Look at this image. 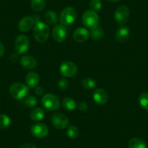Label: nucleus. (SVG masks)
I'll list each match as a JSON object with an SVG mask.
<instances>
[{
  "label": "nucleus",
  "instance_id": "33",
  "mask_svg": "<svg viewBox=\"0 0 148 148\" xmlns=\"http://www.w3.org/2000/svg\"><path fill=\"white\" fill-rule=\"evenodd\" d=\"M19 58H18V54L16 53H13L10 56V60L12 61V62H15L18 60Z\"/></svg>",
  "mask_w": 148,
  "mask_h": 148
},
{
  "label": "nucleus",
  "instance_id": "20",
  "mask_svg": "<svg viewBox=\"0 0 148 148\" xmlns=\"http://www.w3.org/2000/svg\"><path fill=\"white\" fill-rule=\"evenodd\" d=\"M129 148H147V144L139 138H133L128 143Z\"/></svg>",
  "mask_w": 148,
  "mask_h": 148
},
{
  "label": "nucleus",
  "instance_id": "26",
  "mask_svg": "<svg viewBox=\"0 0 148 148\" xmlns=\"http://www.w3.org/2000/svg\"><path fill=\"white\" fill-rule=\"evenodd\" d=\"M11 120L7 115H0V129H6L10 125Z\"/></svg>",
  "mask_w": 148,
  "mask_h": 148
},
{
  "label": "nucleus",
  "instance_id": "8",
  "mask_svg": "<svg viewBox=\"0 0 148 148\" xmlns=\"http://www.w3.org/2000/svg\"><path fill=\"white\" fill-rule=\"evenodd\" d=\"M30 42L28 37L25 35H19L15 41V49L18 54H24L28 50Z\"/></svg>",
  "mask_w": 148,
  "mask_h": 148
},
{
  "label": "nucleus",
  "instance_id": "13",
  "mask_svg": "<svg viewBox=\"0 0 148 148\" xmlns=\"http://www.w3.org/2000/svg\"><path fill=\"white\" fill-rule=\"evenodd\" d=\"M89 36H90V34L88 30L84 27H79V28H76L73 34L74 40L77 42H80V43L87 41L89 38Z\"/></svg>",
  "mask_w": 148,
  "mask_h": 148
},
{
  "label": "nucleus",
  "instance_id": "35",
  "mask_svg": "<svg viewBox=\"0 0 148 148\" xmlns=\"http://www.w3.org/2000/svg\"><path fill=\"white\" fill-rule=\"evenodd\" d=\"M5 54V47L2 43H0V58H2Z\"/></svg>",
  "mask_w": 148,
  "mask_h": 148
},
{
  "label": "nucleus",
  "instance_id": "2",
  "mask_svg": "<svg viewBox=\"0 0 148 148\" xmlns=\"http://www.w3.org/2000/svg\"><path fill=\"white\" fill-rule=\"evenodd\" d=\"M77 18V12L72 7H68L62 10L60 15V21L64 25H70L73 23Z\"/></svg>",
  "mask_w": 148,
  "mask_h": 148
},
{
  "label": "nucleus",
  "instance_id": "7",
  "mask_svg": "<svg viewBox=\"0 0 148 148\" xmlns=\"http://www.w3.org/2000/svg\"><path fill=\"white\" fill-rule=\"evenodd\" d=\"M129 15H130V11H129V8L122 5V6H119L116 9L114 14V18L116 23L122 26L127 22Z\"/></svg>",
  "mask_w": 148,
  "mask_h": 148
},
{
  "label": "nucleus",
  "instance_id": "4",
  "mask_svg": "<svg viewBox=\"0 0 148 148\" xmlns=\"http://www.w3.org/2000/svg\"><path fill=\"white\" fill-rule=\"evenodd\" d=\"M60 99L53 94H47L42 97V105L47 111H55L60 107Z\"/></svg>",
  "mask_w": 148,
  "mask_h": 148
},
{
  "label": "nucleus",
  "instance_id": "9",
  "mask_svg": "<svg viewBox=\"0 0 148 148\" xmlns=\"http://www.w3.org/2000/svg\"><path fill=\"white\" fill-rule=\"evenodd\" d=\"M52 35L55 42L59 43L65 42L68 36V31L65 25L62 24H58L55 25L52 29Z\"/></svg>",
  "mask_w": 148,
  "mask_h": 148
},
{
  "label": "nucleus",
  "instance_id": "34",
  "mask_svg": "<svg viewBox=\"0 0 148 148\" xmlns=\"http://www.w3.org/2000/svg\"><path fill=\"white\" fill-rule=\"evenodd\" d=\"M21 148H36L35 145L32 143H26V144H24Z\"/></svg>",
  "mask_w": 148,
  "mask_h": 148
},
{
  "label": "nucleus",
  "instance_id": "6",
  "mask_svg": "<svg viewBox=\"0 0 148 148\" xmlns=\"http://www.w3.org/2000/svg\"><path fill=\"white\" fill-rule=\"evenodd\" d=\"M60 73L65 77L71 78L77 74L78 68L75 63L71 61H65L61 64L60 67Z\"/></svg>",
  "mask_w": 148,
  "mask_h": 148
},
{
  "label": "nucleus",
  "instance_id": "28",
  "mask_svg": "<svg viewBox=\"0 0 148 148\" xmlns=\"http://www.w3.org/2000/svg\"><path fill=\"white\" fill-rule=\"evenodd\" d=\"M90 34L94 39H99L103 35V31L101 28V27L97 26L95 28H92Z\"/></svg>",
  "mask_w": 148,
  "mask_h": 148
},
{
  "label": "nucleus",
  "instance_id": "36",
  "mask_svg": "<svg viewBox=\"0 0 148 148\" xmlns=\"http://www.w3.org/2000/svg\"><path fill=\"white\" fill-rule=\"evenodd\" d=\"M110 2H119V1H121V0H108Z\"/></svg>",
  "mask_w": 148,
  "mask_h": 148
},
{
  "label": "nucleus",
  "instance_id": "29",
  "mask_svg": "<svg viewBox=\"0 0 148 148\" xmlns=\"http://www.w3.org/2000/svg\"><path fill=\"white\" fill-rule=\"evenodd\" d=\"M37 104V99L34 96H28L25 99V105L29 108H33Z\"/></svg>",
  "mask_w": 148,
  "mask_h": 148
},
{
  "label": "nucleus",
  "instance_id": "17",
  "mask_svg": "<svg viewBox=\"0 0 148 148\" xmlns=\"http://www.w3.org/2000/svg\"><path fill=\"white\" fill-rule=\"evenodd\" d=\"M129 35H130V31H129V28L122 25L121 27L118 28V30L116 31V39L119 42H126L129 39Z\"/></svg>",
  "mask_w": 148,
  "mask_h": 148
},
{
  "label": "nucleus",
  "instance_id": "32",
  "mask_svg": "<svg viewBox=\"0 0 148 148\" xmlns=\"http://www.w3.org/2000/svg\"><path fill=\"white\" fill-rule=\"evenodd\" d=\"M44 89L42 87V86H37L36 87L35 89V93L37 95H39V96H40V95H42V94L44 93Z\"/></svg>",
  "mask_w": 148,
  "mask_h": 148
},
{
  "label": "nucleus",
  "instance_id": "31",
  "mask_svg": "<svg viewBox=\"0 0 148 148\" xmlns=\"http://www.w3.org/2000/svg\"><path fill=\"white\" fill-rule=\"evenodd\" d=\"M78 108H79V109L81 111H85L87 110L88 108V105H87V103L85 102H79V105H78Z\"/></svg>",
  "mask_w": 148,
  "mask_h": 148
},
{
  "label": "nucleus",
  "instance_id": "23",
  "mask_svg": "<svg viewBox=\"0 0 148 148\" xmlns=\"http://www.w3.org/2000/svg\"><path fill=\"white\" fill-rule=\"evenodd\" d=\"M82 84L84 89H87V90H91L96 86V82L90 78H86L82 80Z\"/></svg>",
  "mask_w": 148,
  "mask_h": 148
},
{
  "label": "nucleus",
  "instance_id": "1",
  "mask_svg": "<svg viewBox=\"0 0 148 148\" xmlns=\"http://www.w3.org/2000/svg\"><path fill=\"white\" fill-rule=\"evenodd\" d=\"M34 38L36 42L39 43H44L49 38V28L46 23L36 20L34 28Z\"/></svg>",
  "mask_w": 148,
  "mask_h": 148
},
{
  "label": "nucleus",
  "instance_id": "24",
  "mask_svg": "<svg viewBox=\"0 0 148 148\" xmlns=\"http://www.w3.org/2000/svg\"><path fill=\"white\" fill-rule=\"evenodd\" d=\"M67 135L70 139H76L79 136V129L75 126H70L67 130Z\"/></svg>",
  "mask_w": 148,
  "mask_h": 148
},
{
  "label": "nucleus",
  "instance_id": "22",
  "mask_svg": "<svg viewBox=\"0 0 148 148\" xmlns=\"http://www.w3.org/2000/svg\"><path fill=\"white\" fill-rule=\"evenodd\" d=\"M46 22L49 25H55L58 22V15L54 11H48L45 15Z\"/></svg>",
  "mask_w": 148,
  "mask_h": 148
},
{
  "label": "nucleus",
  "instance_id": "14",
  "mask_svg": "<svg viewBox=\"0 0 148 148\" xmlns=\"http://www.w3.org/2000/svg\"><path fill=\"white\" fill-rule=\"evenodd\" d=\"M93 99L97 104L104 105L108 101L109 96H108V92L105 89H97L94 92Z\"/></svg>",
  "mask_w": 148,
  "mask_h": 148
},
{
  "label": "nucleus",
  "instance_id": "18",
  "mask_svg": "<svg viewBox=\"0 0 148 148\" xmlns=\"http://www.w3.org/2000/svg\"><path fill=\"white\" fill-rule=\"evenodd\" d=\"M45 117V110L41 108H36L30 113V119L33 121H39Z\"/></svg>",
  "mask_w": 148,
  "mask_h": 148
},
{
  "label": "nucleus",
  "instance_id": "5",
  "mask_svg": "<svg viewBox=\"0 0 148 148\" xmlns=\"http://www.w3.org/2000/svg\"><path fill=\"white\" fill-rule=\"evenodd\" d=\"M99 16L97 13L93 10H87L82 15V22L87 28H95L99 25Z\"/></svg>",
  "mask_w": 148,
  "mask_h": 148
},
{
  "label": "nucleus",
  "instance_id": "3",
  "mask_svg": "<svg viewBox=\"0 0 148 148\" xmlns=\"http://www.w3.org/2000/svg\"><path fill=\"white\" fill-rule=\"evenodd\" d=\"M29 89L26 85L21 83H15L10 87V95L15 99H22L27 96Z\"/></svg>",
  "mask_w": 148,
  "mask_h": 148
},
{
  "label": "nucleus",
  "instance_id": "16",
  "mask_svg": "<svg viewBox=\"0 0 148 148\" xmlns=\"http://www.w3.org/2000/svg\"><path fill=\"white\" fill-rule=\"evenodd\" d=\"M21 64L23 68L28 70H32L36 67L37 61L31 55H25L21 59Z\"/></svg>",
  "mask_w": 148,
  "mask_h": 148
},
{
  "label": "nucleus",
  "instance_id": "27",
  "mask_svg": "<svg viewBox=\"0 0 148 148\" xmlns=\"http://www.w3.org/2000/svg\"><path fill=\"white\" fill-rule=\"evenodd\" d=\"M89 8H90L91 10H93L95 12L100 10L102 8L101 0H92L89 2Z\"/></svg>",
  "mask_w": 148,
  "mask_h": 148
},
{
  "label": "nucleus",
  "instance_id": "21",
  "mask_svg": "<svg viewBox=\"0 0 148 148\" xmlns=\"http://www.w3.org/2000/svg\"><path fill=\"white\" fill-rule=\"evenodd\" d=\"M31 8L36 12H39L45 9L46 2L45 0H31Z\"/></svg>",
  "mask_w": 148,
  "mask_h": 148
},
{
  "label": "nucleus",
  "instance_id": "30",
  "mask_svg": "<svg viewBox=\"0 0 148 148\" xmlns=\"http://www.w3.org/2000/svg\"><path fill=\"white\" fill-rule=\"evenodd\" d=\"M68 85H69V83L67 81V79H63V78L60 79L59 82H58V87L61 90H65L68 87Z\"/></svg>",
  "mask_w": 148,
  "mask_h": 148
},
{
  "label": "nucleus",
  "instance_id": "25",
  "mask_svg": "<svg viewBox=\"0 0 148 148\" xmlns=\"http://www.w3.org/2000/svg\"><path fill=\"white\" fill-rule=\"evenodd\" d=\"M139 102L145 110H148V93L143 92L139 97Z\"/></svg>",
  "mask_w": 148,
  "mask_h": 148
},
{
  "label": "nucleus",
  "instance_id": "10",
  "mask_svg": "<svg viewBox=\"0 0 148 148\" xmlns=\"http://www.w3.org/2000/svg\"><path fill=\"white\" fill-rule=\"evenodd\" d=\"M52 125L58 129H63L68 126L69 123V119L61 113H57L52 115L51 118Z\"/></svg>",
  "mask_w": 148,
  "mask_h": 148
},
{
  "label": "nucleus",
  "instance_id": "15",
  "mask_svg": "<svg viewBox=\"0 0 148 148\" xmlns=\"http://www.w3.org/2000/svg\"><path fill=\"white\" fill-rule=\"evenodd\" d=\"M40 77L39 75L36 72H30L25 76V82L28 87L36 88L39 83Z\"/></svg>",
  "mask_w": 148,
  "mask_h": 148
},
{
  "label": "nucleus",
  "instance_id": "19",
  "mask_svg": "<svg viewBox=\"0 0 148 148\" xmlns=\"http://www.w3.org/2000/svg\"><path fill=\"white\" fill-rule=\"evenodd\" d=\"M76 101L74 100L73 98L70 97H66L62 99V107L64 109L68 111H73L76 109Z\"/></svg>",
  "mask_w": 148,
  "mask_h": 148
},
{
  "label": "nucleus",
  "instance_id": "12",
  "mask_svg": "<svg viewBox=\"0 0 148 148\" xmlns=\"http://www.w3.org/2000/svg\"><path fill=\"white\" fill-rule=\"evenodd\" d=\"M35 25V20L30 16H25L18 23V29L21 32H28Z\"/></svg>",
  "mask_w": 148,
  "mask_h": 148
},
{
  "label": "nucleus",
  "instance_id": "11",
  "mask_svg": "<svg viewBox=\"0 0 148 148\" xmlns=\"http://www.w3.org/2000/svg\"><path fill=\"white\" fill-rule=\"evenodd\" d=\"M49 129L46 124L42 123H38L33 125L31 129V133L34 137L42 139L47 136Z\"/></svg>",
  "mask_w": 148,
  "mask_h": 148
}]
</instances>
